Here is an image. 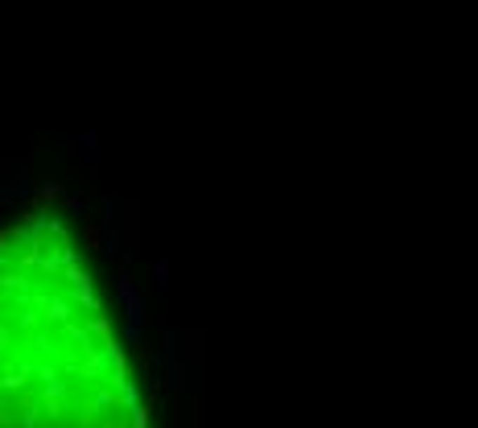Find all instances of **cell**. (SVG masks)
I'll use <instances>...</instances> for the list:
<instances>
[{
	"label": "cell",
	"instance_id": "obj_1",
	"mask_svg": "<svg viewBox=\"0 0 478 428\" xmlns=\"http://www.w3.org/2000/svg\"><path fill=\"white\" fill-rule=\"evenodd\" d=\"M120 301H124V313H128V326H140L145 321V301H140V293H136V284H132V276H120Z\"/></svg>",
	"mask_w": 478,
	"mask_h": 428
},
{
	"label": "cell",
	"instance_id": "obj_2",
	"mask_svg": "<svg viewBox=\"0 0 478 428\" xmlns=\"http://www.w3.org/2000/svg\"><path fill=\"white\" fill-rule=\"evenodd\" d=\"M83 243H87V247H95V251H103V231L87 227V231H83Z\"/></svg>",
	"mask_w": 478,
	"mask_h": 428
},
{
	"label": "cell",
	"instance_id": "obj_3",
	"mask_svg": "<svg viewBox=\"0 0 478 428\" xmlns=\"http://www.w3.org/2000/svg\"><path fill=\"white\" fill-rule=\"evenodd\" d=\"M132 428H149V408H145V403L132 412Z\"/></svg>",
	"mask_w": 478,
	"mask_h": 428
},
{
	"label": "cell",
	"instance_id": "obj_4",
	"mask_svg": "<svg viewBox=\"0 0 478 428\" xmlns=\"http://www.w3.org/2000/svg\"><path fill=\"white\" fill-rule=\"evenodd\" d=\"M165 276H169V264L157 260V264H153V280H157V288H165Z\"/></svg>",
	"mask_w": 478,
	"mask_h": 428
},
{
	"label": "cell",
	"instance_id": "obj_5",
	"mask_svg": "<svg viewBox=\"0 0 478 428\" xmlns=\"http://www.w3.org/2000/svg\"><path fill=\"white\" fill-rule=\"evenodd\" d=\"M95 136H83V161H95Z\"/></svg>",
	"mask_w": 478,
	"mask_h": 428
},
{
	"label": "cell",
	"instance_id": "obj_6",
	"mask_svg": "<svg viewBox=\"0 0 478 428\" xmlns=\"http://www.w3.org/2000/svg\"><path fill=\"white\" fill-rule=\"evenodd\" d=\"M46 309H50V317H58V321L66 317V305H62V301H46Z\"/></svg>",
	"mask_w": 478,
	"mask_h": 428
},
{
	"label": "cell",
	"instance_id": "obj_7",
	"mask_svg": "<svg viewBox=\"0 0 478 428\" xmlns=\"http://www.w3.org/2000/svg\"><path fill=\"white\" fill-rule=\"evenodd\" d=\"M54 198H62V189H58V185H46V189H41V202H54Z\"/></svg>",
	"mask_w": 478,
	"mask_h": 428
}]
</instances>
